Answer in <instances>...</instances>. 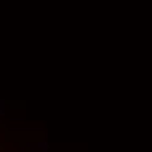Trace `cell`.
<instances>
[{
	"label": "cell",
	"instance_id": "obj_1",
	"mask_svg": "<svg viewBox=\"0 0 152 152\" xmlns=\"http://www.w3.org/2000/svg\"><path fill=\"white\" fill-rule=\"evenodd\" d=\"M0 152H13V147H11V144H5V142L0 139Z\"/></svg>",
	"mask_w": 152,
	"mask_h": 152
}]
</instances>
